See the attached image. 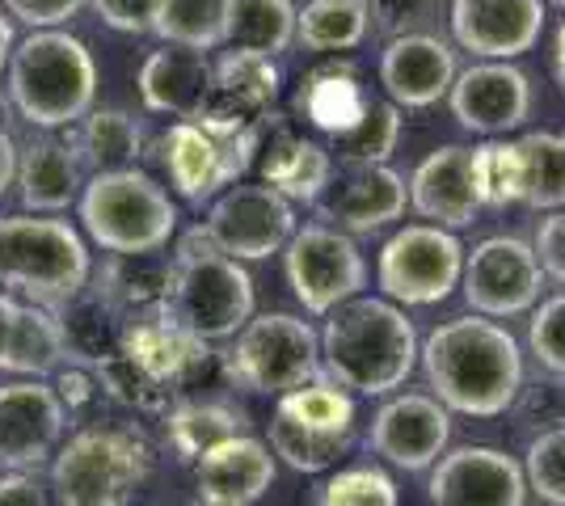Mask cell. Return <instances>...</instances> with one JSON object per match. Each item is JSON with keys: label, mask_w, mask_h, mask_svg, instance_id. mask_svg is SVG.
Masks as SVG:
<instances>
[{"label": "cell", "mask_w": 565, "mask_h": 506, "mask_svg": "<svg viewBox=\"0 0 565 506\" xmlns=\"http://www.w3.org/2000/svg\"><path fill=\"white\" fill-rule=\"evenodd\" d=\"M430 397L448 413L498 418L523 392V355L507 325L490 316H456L430 330L418 351Z\"/></svg>", "instance_id": "1"}, {"label": "cell", "mask_w": 565, "mask_h": 506, "mask_svg": "<svg viewBox=\"0 0 565 506\" xmlns=\"http://www.w3.org/2000/svg\"><path fill=\"white\" fill-rule=\"evenodd\" d=\"M418 330L384 295H354L326 316L321 372L338 388L363 397H388L418 367Z\"/></svg>", "instance_id": "2"}, {"label": "cell", "mask_w": 565, "mask_h": 506, "mask_svg": "<svg viewBox=\"0 0 565 506\" xmlns=\"http://www.w3.org/2000/svg\"><path fill=\"white\" fill-rule=\"evenodd\" d=\"M161 313L199 342L236 337L254 316V279L245 262L224 258L207 228H190L166 274Z\"/></svg>", "instance_id": "3"}, {"label": "cell", "mask_w": 565, "mask_h": 506, "mask_svg": "<svg viewBox=\"0 0 565 506\" xmlns=\"http://www.w3.org/2000/svg\"><path fill=\"white\" fill-rule=\"evenodd\" d=\"M9 101L30 127H76L97 101V60L68 30H34L9 60Z\"/></svg>", "instance_id": "4"}, {"label": "cell", "mask_w": 565, "mask_h": 506, "mask_svg": "<svg viewBox=\"0 0 565 506\" xmlns=\"http://www.w3.org/2000/svg\"><path fill=\"white\" fill-rule=\"evenodd\" d=\"M89 245L60 216H4L0 219V291L25 295V304L64 309L89 288Z\"/></svg>", "instance_id": "5"}, {"label": "cell", "mask_w": 565, "mask_h": 506, "mask_svg": "<svg viewBox=\"0 0 565 506\" xmlns=\"http://www.w3.org/2000/svg\"><path fill=\"white\" fill-rule=\"evenodd\" d=\"M81 224L97 249L115 258H148L173 241L178 203L143 169L94 173L81 191Z\"/></svg>", "instance_id": "6"}, {"label": "cell", "mask_w": 565, "mask_h": 506, "mask_svg": "<svg viewBox=\"0 0 565 506\" xmlns=\"http://www.w3.org/2000/svg\"><path fill=\"white\" fill-rule=\"evenodd\" d=\"M152 469L140 434L118 427L76 431L51 464L55 506H131Z\"/></svg>", "instance_id": "7"}, {"label": "cell", "mask_w": 565, "mask_h": 506, "mask_svg": "<svg viewBox=\"0 0 565 506\" xmlns=\"http://www.w3.org/2000/svg\"><path fill=\"white\" fill-rule=\"evenodd\" d=\"M224 376L245 392L282 397L291 388L321 380V334L291 313L249 316L224 355Z\"/></svg>", "instance_id": "8"}, {"label": "cell", "mask_w": 565, "mask_h": 506, "mask_svg": "<svg viewBox=\"0 0 565 506\" xmlns=\"http://www.w3.org/2000/svg\"><path fill=\"white\" fill-rule=\"evenodd\" d=\"M354 439V397L330 376L291 388L270 413V452L296 473H330Z\"/></svg>", "instance_id": "9"}, {"label": "cell", "mask_w": 565, "mask_h": 506, "mask_svg": "<svg viewBox=\"0 0 565 506\" xmlns=\"http://www.w3.org/2000/svg\"><path fill=\"white\" fill-rule=\"evenodd\" d=\"M465 245L448 228L435 224H405L380 249L376 279L384 300L405 304V309H426L448 300L460 288L465 274Z\"/></svg>", "instance_id": "10"}, {"label": "cell", "mask_w": 565, "mask_h": 506, "mask_svg": "<svg viewBox=\"0 0 565 506\" xmlns=\"http://www.w3.org/2000/svg\"><path fill=\"white\" fill-rule=\"evenodd\" d=\"M262 148V122L241 131H207L199 122L178 119L166 136V169L173 191L186 203L203 207L215 203L224 191H233L254 165V152Z\"/></svg>", "instance_id": "11"}, {"label": "cell", "mask_w": 565, "mask_h": 506, "mask_svg": "<svg viewBox=\"0 0 565 506\" xmlns=\"http://www.w3.org/2000/svg\"><path fill=\"white\" fill-rule=\"evenodd\" d=\"M282 270L291 295L305 304V313L330 316L338 304L354 300L367 288V262L351 241V233H338L330 224H305L282 249Z\"/></svg>", "instance_id": "12"}, {"label": "cell", "mask_w": 565, "mask_h": 506, "mask_svg": "<svg viewBox=\"0 0 565 506\" xmlns=\"http://www.w3.org/2000/svg\"><path fill=\"white\" fill-rule=\"evenodd\" d=\"M544 270L536 249L519 237H486L465 254L460 291L477 316L507 321V316L532 313L541 304Z\"/></svg>", "instance_id": "13"}, {"label": "cell", "mask_w": 565, "mask_h": 506, "mask_svg": "<svg viewBox=\"0 0 565 506\" xmlns=\"http://www.w3.org/2000/svg\"><path fill=\"white\" fill-rule=\"evenodd\" d=\"M207 237L233 262H262L296 237V207L266 182H236L207 212Z\"/></svg>", "instance_id": "14"}, {"label": "cell", "mask_w": 565, "mask_h": 506, "mask_svg": "<svg viewBox=\"0 0 565 506\" xmlns=\"http://www.w3.org/2000/svg\"><path fill=\"white\" fill-rule=\"evenodd\" d=\"M68 406L47 380H18L0 388V469L34 473L68 431Z\"/></svg>", "instance_id": "15"}, {"label": "cell", "mask_w": 565, "mask_h": 506, "mask_svg": "<svg viewBox=\"0 0 565 506\" xmlns=\"http://www.w3.org/2000/svg\"><path fill=\"white\" fill-rule=\"evenodd\" d=\"M451 443V413L430 392H397L372 418L367 448L393 469L423 473L435 469Z\"/></svg>", "instance_id": "16"}, {"label": "cell", "mask_w": 565, "mask_h": 506, "mask_svg": "<svg viewBox=\"0 0 565 506\" xmlns=\"http://www.w3.org/2000/svg\"><path fill=\"white\" fill-rule=\"evenodd\" d=\"M430 506H527L523 464L481 443L444 452L430 473Z\"/></svg>", "instance_id": "17"}, {"label": "cell", "mask_w": 565, "mask_h": 506, "mask_svg": "<svg viewBox=\"0 0 565 506\" xmlns=\"http://www.w3.org/2000/svg\"><path fill=\"white\" fill-rule=\"evenodd\" d=\"M448 101L451 115L465 131L498 140V136H507V131L527 122V115H532V85H527V76L519 73L515 64L481 60L465 73H456Z\"/></svg>", "instance_id": "18"}, {"label": "cell", "mask_w": 565, "mask_h": 506, "mask_svg": "<svg viewBox=\"0 0 565 506\" xmlns=\"http://www.w3.org/2000/svg\"><path fill=\"white\" fill-rule=\"evenodd\" d=\"M451 39L477 60L511 64L544 34V0H451Z\"/></svg>", "instance_id": "19"}, {"label": "cell", "mask_w": 565, "mask_h": 506, "mask_svg": "<svg viewBox=\"0 0 565 506\" xmlns=\"http://www.w3.org/2000/svg\"><path fill=\"white\" fill-rule=\"evenodd\" d=\"M321 219L338 233H380L409 207V182L393 165H347L330 177Z\"/></svg>", "instance_id": "20"}, {"label": "cell", "mask_w": 565, "mask_h": 506, "mask_svg": "<svg viewBox=\"0 0 565 506\" xmlns=\"http://www.w3.org/2000/svg\"><path fill=\"white\" fill-rule=\"evenodd\" d=\"M380 85L393 106L426 110L456 85V51L439 34H405L380 55Z\"/></svg>", "instance_id": "21"}, {"label": "cell", "mask_w": 565, "mask_h": 506, "mask_svg": "<svg viewBox=\"0 0 565 506\" xmlns=\"http://www.w3.org/2000/svg\"><path fill=\"white\" fill-rule=\"evenodd\" d=\"M275 485V452L254 439L236 434L215 452L194 460V489L203 506H254Z\"/></svg>", "instance_id": "22"}, {"label": "cell", "mask_w": 565, "mask_h": 506, "mask_svg": "<svg viewBox=\"0 0 565 506\" xmlns=\"http://www.w3.org/2000/svg\"><path fill=\"white\" fill-rule=\"evenodd\" d=\"M409 207L435 228H448V233L469 228L472 216L481 212L472 191V148H435L409 177Z\"/></svg>", "instance_id": "23"}, {"label": "cell", "mask_w": 565, "mask_h": 506, "mask_svg": "<svg viewBox=\"0 0 565 506\" xmlns=\"http://www.w3.org/2000/svg\"><path fill=\"white\" fill-rule=\"evenodd\" d=\"M118 355L143 372L152 385L173 392L186 385L190 376H199V367L207 363V342L186 334L182 325H173L166 313H143L127 325V334L118 342Z\"/></svg>", "instance_id": "24"}, {"label": "cell", "mask_w": 565, "mask_h": 506, "mask_svg": "<svg viewBox=\"0 0 565 506\" xmlns=\"http://www.w3.org/2000/svg\"><path fill=\"white\" fill-rule=\"evenodd\" d=\"M18 194L30 216H60L72 203H81L85 191V165L76 157V148L39 136L25 148H18Z\"/></svg>", "instance_id": "25"}, {"label": "cell", "mask_w": 565, "mask_h": 506, "mask_svg": "<svg viewBox=\"0 0 565 506\" xmlns=\"http://www.w3.org/2000/svg\"><path fill=\"white\" fill-rule=\"evenodd\" d=\"M140 97L152 115H173V119H194L207 94H212V60L199 51L166 47L152 51L140 64Z\"/></svg>", "instance_id": "26"}, {"label": "cell", "mask_w": 565, "mask_h": 506, "mask_svg": "<svg viewBox=\"0 0 565 506\" xmlns=\"http://www.w3.org/2000/svg\"><path fill=\"white\" fill-rule=\"evenodd\" d=\"M333 177V157L305 136L282 131L262 161V182L279 191L287 203H321Z\"/></svg>", "instance_id": "27"}, {"label": "cell", "mask_w": 565, "mask_h": 506, "mask_svg": "<svg viewBox=\"0 0 565 506\" xmlns=\"http://www.w3.org/2000/svg\"><path fill=\"white\" fill-rule=\"evenodd\" d=\"M76 157L81 165L94 173H118V169H136L143 152V122L131 110H89L76 122Z\"/></svg>", "instance_id": "28"}, {"label": "cell", "mask_w": 565, "mask_h": 506, "mask_svg": "<svg viewBox=\"0 0 565 506\" xmlns=\"http://www.w3.org/2000/svg\"><path fill=\"white\" fill-rule=\"evenodd\" d=\"M245 434V413L224 401H178L166 410V439L178 452V460H203L220 443Z\"/></svg>", "instance_id": "29"}, {"label": "cell", "mask_w": 565, "mask_h": 506, "mask_svg": "<svg viewBox=\"0 0 565 506\" xmlns=\"http://www.w3.org/2000/svg\"><path fill=\"white\" fill-rule=\"evenodd\" d=\"M519 157V203L532 212L565 207V136L527 131L515 140Z\"/></svg>", "instance_id": "30"}, {"label": "cell", "mask_w": 565, "mask_h": 506, "mask_svg": "<svg viewBox=\"0 0 565 506\" xmlns=\"http://www.w3.org/2000/svg\"><path fill=\"white\" fill-rule=\"evenodd\" d=\"M64 363H68V337H64L60 316L39 304H18V325H13L4 372L43 380L51 372H60Z\"/></svg>", "instance_id": "31"}, {"label": "cell", "mask_w": 565, "mask_h": 506, "mask_svg": "<svg viewBox=\"0 0 565 506\" xmlns=\"http://www.w3.org/2000/svg\"><path fill=\"white\" fill-rule=\"evenodd\" d=\"M372 34L367 0H308L296 18V43L317 55L354 51Z\"/></svg>", "instance_id": "32"}, {"label": "cell", "mask_w": 565, "mask_h": 506, "mask_svg": "<svg viewBox=\"0 0 565 506\" xmlns=\"http://www.w3.org/2000/svg\"><path fill=\"white\" fill-rule=\"evenodd\" d=\"M228 9L233 0H161V18L152 34L166 47L207 55L228 47Z\"/></svg>", "instance_id": "33"}, {"label": "cell", "mask_w": 565, "mask_h": 506, "mask_svg": "<svg viewBox=\"0 0 565 506\" xmlns=\"http://www.w3.org/2000/svg\"><path fill=\"white\" fill-rule=\"evenodd\" d=\"M296 18L300 9L291 0H233L228 9V47L282 55L296 43Z\"/></svg>", "instance_id": "34"}, {"label": "cell", "mask_w": 565, "mask_h": 506, "mask_svg": "<svg viewBox=\"0 0 565 506\" xmlns=\"http://www.w3.org/2000/svg\"><path fill=\"white\" fill-rule=\"evenodd\" d=\"M300 110L321 131L342 136V131H351L354 122L363 119L367 97H363L351 68H321V73L308 76V85L300 89Z\"/></svg>", "instance_id": "35"}, {"label": "cell", "mask_w": 565, "mask_h": 506, "mask_svg": "<svg viewBox=\"0 0 565 506\" xmlns=\"http://www.w3.org/2000/svg\"><path fill=\"white\" fill-rule=\"evenodd\" d=\"M401 140V106L393 101H367L363 119L351 131L333 136V148L347 165H388Z\"/></svg>", "instance_id": "36"}, {"label": "cell", "mask_w": 565, "mask_h": 506, "mask_svg": "<svg viewBox=\"0 0 565 506\" xmlns=\"http://www.w3.org/2000/svg\"><path fill=\"white\" fill-rule=\"evenodd\" d=\"M317 506H401L397 482L376 464H351L330 473L317 489Z\"/></svg>", "instance_id": "37"}, {"label": "cell", "mask_w": 565, "mask_h": 506, "mask_svg": "<svg viewBox=\"0 0 565 506\" xmlns=\"http://www.w3.org/2000/svg\"><path fill=\"white\" fill-rule=\"evenodd\" d=\"M472 191L481 207L519 203V157L507 140H486L472 148Z\"/></svg>", "instance_id": "38"}, {"label": "cell", "mask_w": 565, "mask_h": 506, "mask_svg": "<svg viewBox=\"0 0 565 506\" xmlns=\"http://www.w3.org/2000/svg\"><path fill=\"white\" fill-rule=\"evenodd\" d=\"M523 477L548 506H565V427H548L527 443Z\"/></svg>", "instance_id": "39"}, {"label": "cell", "mask_w": 565, "mask_h": 506, "mask_svg": "<svg viewBox=\"0 0 565 506\" xmlns=\"http://www.w3.org/2000/svg\"><path fill=\"white\" fill-rule=\"evenodd\" d=\"M527 346L553 376H565V291L548 295L527 321Z\"/></svg>", "instance_id": "40"}, {"label": "cell", "mask_w": 565, "mask_h": 506, "mask_svg": "<svg viewBox=\"0 0 565 506\" xmlns=\"http://www.w3.org/2000/svg\"><path fill=\"white\" fill-rule=\"evenodd\" d=\"M372 30L388 43L405 34H430V22L439 18V0H367Z\"/></svg>", "instance_id": "41"}, {"label": "cell", "mask_w": 565, "mask_h": 506, "mask_svg": "<svg viewBox=\"0 0 565 506\" xmlns=\"http://www.w3.org/2000/svg\"><path fill=\"white\" fill-rule=\"evenodd\" d=\"M89 4L102 22L122 34H148L157 30V18H161V0H89Z\"/></svg>", "instance_id": "42"}, {"label": "cell", "mask_w": 565, "mask_h": 506, "mask_svg": "<svg viewBox=\"0 0 565 506\" xmlns=\"http://www.w3.org/2000/svg\"><path fill=\"white\" fill-rule=\"evenodd\" d=\"M9 18L25 22L30 30H60V25L76 18L89 0H0Z\"/></svg>", "instance_id": "43"}, {"label": "cell", "mask_w": 565, "mask_h": 506, "mask_svg": "<svg viewBox=\"0 0 565 506\" xmlns=\"http://www.w3.org/2000/svg\"><path fill=\"white\" fill-rule=\"evenodd\" d=\"M536 262H541L544 279H557L565 288V207L562 212H548V216L536 224Z\"/></svg>", "instance_id": "44"}, {"label": "cell", "mask_w": 565, "mask_h": 506, "mask_svg": "<svg viewBox=\"0 0 565 506\" xmlns=\"http://www.w3.org/2000/svg\"><path fill=\"white\" fill-rule=\"evenodd\" d=\"M0 506H51L47 485L39 473H4L0 477Z\"/></svg>", "instance_id": "45"}, {"label": "cell", "mask_w": 565, "mask_h": 506, "mask_svg": "<svg viewBox=\"0 0 565 506\" xmlns=\"http://www.w3.org/2000/svg\"><path fill=\"white\" fill-rule=\"evenodd\" d=\"M13 325H18V300L0 291V372L9 359V342H13Z\"/></svg>", "instance_id": "46"}, {"label": "cell", "mask_w": 565, "mask_h": 506, "mask_svg": "<svg viewBox=\"0 0 565 506\" xmlns=\"http://www.w3.org/2000/svg\"><path fill=\"white\" fill-rule=\"evenodd\" d=\"M18 182V144H13V136L0 127V194L9 191Z\"/></svg>", "instance_id": "47"}, {"label": "cell", "mask_w": 565, "mask_h": 506, "mask_svg": "<svg viewBox=\"0 0 565 506\" xmlns=\"http://www.w3.org/2000/svg\"><path fill=\"white\" fill-rule=\"evenodd\" d=\"M13 47H18V43H13V22L0 13V73L9 68V60H13Z\"/></svg>", "instance_id": "48"}, {"label": "cell", "mask_w": 565, "mask_h": 506, "mask_svg": "<svg viewBox=\"0 0 565 506\" xmlns=\"http://www.w3.org/2000/svg\"><path fill=\"white\" fill-rule=\"evenodd\" d=\"M553 76H557V85H562L565 94V22L557 30V43H553Z\"/></svg>", "instance_id": "49"}, {"label": "cell", "mask_w": 565, "mask_h": 506, "mask_svg": "<svg viewBox=\"0 0 565 506\" xmlns=\"http://www.w3.org/2000/svg\"><path fill=\"white\" fill-rule=\"evenodd\" d=\"M548 4H562V9H565V0H548Z\"/></svg>", "instance_id": "50"}, {"label": "cell", "mask_w": 565, "mask_h": 506, "mask_svg": "<svg viewBox=\"0 0 565 506\" xmlns=\"http://www.w3.org/2000/svg\"><path fill=\"white\" fill-rule=\"evenodd\" d=\"M143 506H166V503H143Z\"/></svg>", "instance_id": "51"}]
</instances>
